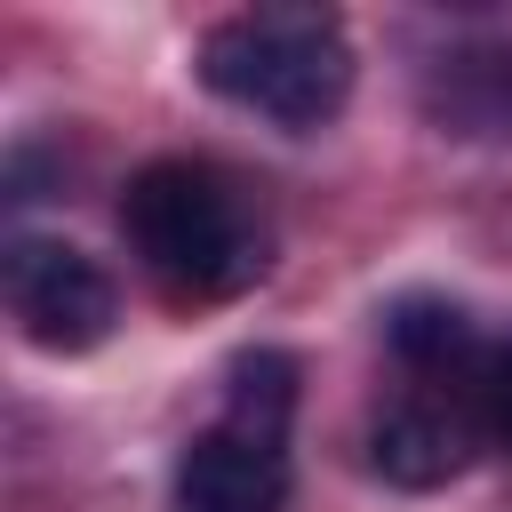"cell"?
I'll return each instance as SVG.
<instances>
[{"label": "cell", "mask_w": 512, "mask_h": 512, "mask_svg": "<svg viewBox=\"0 0 512 512\" xmlns=\"http://www.w3.org/2000/svg\"><path fill=\"white\" fill-rule=\"evenodd\" d=\"M288 504V440L248 424H208L176 456V512H280Z\"/></svg>", "instance_id": "cell-5"}, {"label": "cell", "mask_w": 512, "mask_h": 512, "mask_svg": "<svg viewBox=\"0 0 512 512\" xmlns=\"http://www.w3.org/2000/svg\"><path fill=\"white\" fill-rule=\"evenodd\" d=\"M384 344L400 352V368H416L424 384H472V368H480V336H472V320H464V304H448V296H400L392 312H384Z\"/></svg>", "instance_id": "cell-7"}, {"label": "cell", "mask_w": 512, "mask_h": 512, "mask_svg": "<svg viewBox=\"0 0 512 512\" xmlns=\"http://www.w3.org/2000/svg\"><path fill=\"white\" fill-rule=\"evenodd\" d=\"M200 88L280 128H320L352 96V40L328 8H248L208 24Z\"/></svg>", "instance_id": "cell-2"}, {"label": "cell", "mask_w": 512, "mask_h": 512, "mask_svg": "<svg viewBox=\"0 0 512 512\" xmlns=\"http://www.w3.org/2000/svg\"><path fill=\"white\" fill-rule=\"evenodd\" d=\"M464 392H472V416H480V432L512 448V344L480 352V368H472V384H464Z\"/></svg>", "instance_id": "cell-9"}, {"label": "cell", "mask_w": 512, "mask_h": 512, "mask_svg": "<svg viewBox=\"0 0 512 512\" xmlns=\"http://www.w3.org/2000/svg\"><path fill=\"white\" fill-rule=\"evenodd\" d=\"M416 104L440 136L504 144L512 136V32H480V40L440 48L416 80Z\"/></svg>", "instance_id": "cell-6"}, {"label": "cell", "mask_w": 512, "mask_h": 512, "mask_svg": "<svg viewBox=\"0 0 512 512\" xmlns=\"http://www.w3.org/2000/svg\"><path fill=\"white\" fill-rule=\"evenodd\" d=\"M480 416H472V392L456 384H424L408 400H392L376 424H368V464L376 480L392 488H448L472 456H480Z\"/></svg>", "instance_id": "cell-4"}, {"label": "cell", "mask_w": 512, "mask_h": 512, "mask_svg": "<svg viewBox=\"0 0 512 512\" xmlns=\"http://www.w3.org/2000/svg\"><path fill=\"white\" fill-rule=\"evenodd\" d=\"M120 240L168 296H240L264 272V232L248 216V192L208 160H152L120 192Z\"/></svg>", "instance_id": "cell-1"}, {"label": "cell", "mask_w": 512, "mask_h": 512, "mask_svg": "<svg viewBox=\"0 0 512 512\" xmlns=\"http://www.w3.org/2000/svg\"><path fill=\"white\" fill-rule=\"evenodd\" d=\"M8 312L24 328V344L40 352H96L120 320V288L96 256H80L72 240H16L8 264Z\"/></svg>", "instance_id": "cell-3"}, {"label": "cell", "mask_w": 512, "mask_h": 512, "mask_svg": "<svg viewBox=\"0 0 512 512\" xmlns=\"http://www.w3.org/2000/svg\"><path fill=\"white\" fill-rule=\"evenodd\" d=\"M288 416H296V360L272 352V344L240 352L232 376H224V424H248V432L288 440Z\"/></svg>", "instance_id": "cell-8"}]
</instances>
